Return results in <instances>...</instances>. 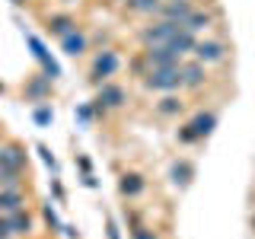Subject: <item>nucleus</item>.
Returning <instances> with one entry per match:
<instances>
[{
    "label": "nucleus",
    "mask_w": 255,
    "mask_h": 239,
    "mask_svg": "<svg viewBox=\"0 0 255 239\" xmlns=\"http://www.w3.org/2000/svg\"><path fill=\"white\" fill-rule=\"evenodd\" d=\"M143 86L156 93H172L182 86V74H179V64L175 67H150L143 74Z\"/></svg>",
    "instance_id": "1"
},
{
    "label": "nucleus",
    "mask_w": 255,
    "mask_h": 239,
    "mask_svg": "<svg viewBox=\"0 0 255 239\" xmlns=\"http://www.w3.org/2000/svg\"><path fill=\"white\" fill-rule=\"evenodd\" d=\"M140 58H143V64H147V70L150 67H175V64H182V58L172 51L169 45H147Z\"/></svg>",
    "instance_id": "2"
},
{
    "label": "nucleus",
    "mask_w": 255,
    "mask_h": 239,
    "mask_svg": "<svg viewBox=\"0 0 255 239\" xmlns=\"http://www.w3.org/2000/svg\"><path fill=\"white\" fill-rule=\"evenodd\" d=\"M179 29H182L179 22L159 19V22H153V26H147V29L140 32V42H143V48H147V45H169V38H172Z\"/></svg>",
    "instance_id": "3"
},
{
    "label": "nucleus",
    "mask_w": 255,
    "mask_h": 239,
    "mask_svg": "<svg viewBox=\"0 0 255 239\" xmlns=\"http://www.w3.org/2000/svg\"><path fill=\"white\" fill-rule=\"evenodd\" d=\"M195 61L201 64H220L223 58H227V45L217 42V38H201V42H195Z\"/></svg>",
    "instance_id": "4"
},
{
    "label": "nucleus",
    "mask_w": 255,
    "mask_h": 239,
    "mask_svg": "<svg viewBox=\"0 0 255 239\" xmlns=\"http://www.w3.org/2000/svg\"><path fill=\"white\" fill-rule=\"evenodd\" d=\"M179 74H182V86H185V90H201V83L207 80V70H204L201 61L179 64Z\"/></svg>",
    "instance_id": "5"
},
{
    "label": "nucleus",
    "mask_w": 255,
    "mask_h": 239,
    "mask_svg": "<svg viewBox=\"0 0 255 239\" xmlns=\"http://www.w3.org/2000/svg\"><path fill=\"white\" fill-rule=\"evenodd\" d=\"M191 0H169V3H159V13H163V19H169V22H185L188 16H191Z\"/></svg>",
    "instance_id": "6"
},
{
    "label": "nucleus",
    "mask_w": 255,
    "mask_h": 239,
    "mask_svg": "<svg viewBox=\"0 0 255 239\" xmlns=\"http://www.w3.org/2000/svg\"><path fill=\"white\" fill-rule=\"evenodd\" d=\"M96 106L99 109H122L125 106V90L122 86H112V83H102L99 96H96Z\"/></svg>",
    "instance_id": "7"
},
{
    "label": "nucleus",
    "mask_w": 255,
    "mask_h": 239,
    "mask_svg": "<svg viewBox=\"0 0 255 239\" xmlns=\"http://www.w3.org/2000/svg\"><path fill=\"white\" fill-rule=\"evenodd\" d=\"M0 166L16 169V172L26 169V153H22L19 143H3V147H0Z\"/></svg>",
    "instance_id": "8"
},
{
    "label": "nucleus",
    "mask_w": 255,
    "mask_h": 239,
    "mask_svg": "<svg viewBox=\"0 0 255 239\" xmlns=\"http://www.w3.org/2000/svg\"><path fill=\"white\" fill-rule=\"evenodd\" d=\"M118 70V54L115 51H102L99 58L93 61V80L99 83V80H106V77H112Z\"/></svg>",
    "instance_id": "9"
},
{
    "label": "nucleus",
    "mask_w": 255,
    "mask_h": 239,
    "mask_svg": "<svg viewBox=\"0 0 255 239\" xmlns=\"http://www.w3.org/2000/svg\"><path fill=\"white\" fill-rule=\"evenodd\" d=\"M217 16H220L217 10H214V13H207V10H191V16L182 22V29H188L191 35H195V32H207V29L214 26V19H217Z\"/></svg>",
    "instance_id": "10"
},
{
    "label": "nucleus",
    "mask_w": 255,
    "mask_h": 239,
    "mask_svg": "<svg viewBox=\"0 0 255 239\" xmlns=\"http://www.w3.org/2000/svg\"><path fill=\"white\" fill-rule=\"evenodd\" d=\"M188 127H191L195 137H207V134L217 127V112H198V115L188 121Z\"/></svg>",
    "instance_id": "11"
},
{
    "label": "nucleus",
    "mask_w": 255,
    "mask_h": 239,
    "mask_svg": "<svg viewBox=\"0 0 255 239\" xmlns=\"http://www.w3.org/2000/svg\"><path fill=\"white\" fill-rule=\"evenodd\" d=\"M26 207V195L19 188H0V211L13 214V211H22Z\"/></svg>",
    "instance_id": "12"
},
{
    "label": "nucleus",
    "mask_w": 255,
    "mask_h": 239,
    "mask_svg": "<svg viewBox=\"0 0 255 239\" xmlns=\"http://www.w3.org/2000/svg\"><path fill=\"white\" fill-rule=\"evenodd\" d=\"M6 220H10V233L13 236H29L32 233V217L26 214V207H22V211L6 214Z\"/></svg>",
    "instance_id": "13"
},
{
    "label": "nucleus",
    "mask_w": 255,
    "mask_h": 239,
    "mask_svg": "<svg viewBox=\"0 0 255 239\" xmlns=\"http://www.w3.org/2000/svg\"><path fill=\"white\" fill-rule=\"evenodd\" d=\"M182 109H185V102H182L179 96H163V99L156 102V115H163V118H172V115H179Z\"/></svg>",
    "instance_id": "14"
},
{
    "label": "nucleus",
    "mask_w": 255,
    "mask_h": 239,
    "mask_svg": "<svg viewBox=\"0 0 255 239\" xmlns=\"http://www.w3.org/2000/svg\"><path fill=\"white\" fill-rule=\"evenodd\" d=\"M118 188H122V195L134 198V195H140V191H143V179H140L137 172H125L122 182H118Z\"/></svg>",
    "instance_id": "15"
},
{
    "label": "nucleus",
    "mask_w": 255,
    "mask_h": 239,
    "mask_svg": "<svg viewBox=\"0 0 255 239\" xmlns=\"http://www.w3.org/2000/svg\"><path fill=\"white\" fill-rule=\"evenodd\" d=\"M48 29H51L54 35L64 38V35H70V32L77 29V22L70 19V16H51V19H48Z\"/></svg>",
    "instance_id": "16"
},
{
    "label": "nucleus",
    "mask_w": 255,
    "mask_h": 239,
    "mask_svg": "<svg viewBox=\"0 0 255 239\" xmlns=\"http://www.w3.org/2000/svg\"><path fill=\"white\" fill-rule=\"evenodd\" d=\"M64 51H67V54H83V51H86V38L80 35V32L64 35Z\"/></svg>",
    "instance_id": "17"
},
{
    "label": "nucleus",
    "mask_w": 255,
    "mask_h": 239,
    "mask_svg": "<svg viewBox=\"0 0 255 239\" xmlns=\"http://www.w3.org/2000/svg\"><path fill=\"white\" fill-rule=\"evenodd\" d=\"M22 179L16 169H6V166H0V188H19Z\"/></svg>",
    "instance_id": "18"
},
{
    "label": "nucleus",
    "mask_w": 255,
    "mask_h": 239,
    "mask_svg": "<svg viewBox=\"0 0 255 239\" xmlns=\"http://www.w3.org/2000/svg\"><path fill=\"white\" fill-rule=\"evenodd\" d=\"M188 179H191V166L188 163H175L172 166V182L175 185H188Z\"/></svg>",
    "instance_id": "19"
},
{
    "label": "nucleus",
    "mask_w": 255,
    "mask_h": 239,
    "mask_svg": "<svg viewBox=\"0 0 255 239\" xmlns=\"http://www.w3.org/2000/svg\"><path fill=\"white\" fill-rule=\"evenodd\" d=\"M128 6L137 13H159V0H128Z\"/></svg>",
    "instance_id": "20"
},
{
    "label": "nucleus",
    "mask_w": 255,
    "mask_h": 239,
    "mask_svg": "<svg viewBox=\"0 0 255 239\" xmlns=\"http://www.w3.org/2000/svg\"><path fill=\"white\" fill-rule=\"evenodd\" d=\"M131 239H156V233L150 227H143V223H134V230H131Z\"/></svg>",
    "instance_id": "21"
},
{
    "label": "nucleus",
    "mask_w": 255,
    "mask_h": 239,
    "mask_svg": "<svg viewBox=\"0 0 255 239\" xmlns=\"http://www.w3.org/2000/svg\"><path fill=\"white\" fill-rule=\"evenodd\" d=\"M45 90H48V80H45V77H38V80H32L29 96H45Z\"/></svg>",
    "instance_id": "22"
},
{
    "label": "nucleus",
    "mask_w": 255,
    "mask_h": 239,
    "mask_svg": "<svg viewBox=\"0 0 255 239\" xmlns=\"http://www.w3.org/2000/svg\"><path fill=\"white\" fill-rule=\"evenodd\" d=\"M35 121L48 124V121H51V109H35Z\"/></svg>",
    "instance_id": "23"
},
{
    "label": "nucleus",
    "mask_w": 255,
    "mask_h": 239,
    "mask_svg": "<svg viewBox=\"0 0 255 239\" xmlns=\"http://www.w3.org/2000/svg\"><path fill=\"white\" fill-rule=\"evenodd\" d=\"M179 140H182V143H191V140H198V137L191 134V127H188V124H182V131H179Z\"/></svg>",
    "instance_id": "24"
},
{
    "label": "nucleus",
    "mask_w": 255,
    "mask_h": 239,
    "mask_svg": "<svg viewBox=\"0 0 255 239\" xmlns=\"http://www.w3.org/2000/svg\"><path fill=\"white\" fill-rule=\"evenodd\" d=\"M13 233H10V220L6 217H0V239H10Z\"/></svg>",
    "instance_id": "25"
},
{
    "label": "nucleus",
    "mask_w": 255,
    "mask_h": 239,
    "mask_svg": "<svg viewBox=\"0 0 255 239\" xmlns=\"http://www.w3.org/2000/svg\"><path fill=\"white\" fill-rule=\"evenodd\" d=\"M45 217H48V223H51V227H58V217H54L51 207H45Z\"/></svg>",
    "instance_id": "26"
},
{
    "label": "nucleus",
    "mask_w": 255,
    "mask_h": 239,
    "mask_svg": "<svg viewBox=\"0 0 255 239\" xmlns=\"http://www.w3.org/2000/svg\"><path fill=\"white\" fill-rule=\"evenodd\" d=\"M109 239H118V230H115V223H109Z\"/></svg>",
    "instance_id": "27"
},
{
    "label": "nucleus",
    "mask_w": 255,
    "mask_h": 239,
    "mask_svg": "<svg viewBox=\"0 0 255 239\" xmlns=\"http://www.w3.org/2000/svg\"><path fill=\"white\" fill-rule=\"evenodd\" d=\"M252 230H255V217H252Z\"/></svg>",
    "instance_id": "28"
},
{
    "label": "nucleus",
    "mask_w": 255,
    "mask_h": 239,
    "mask_svg": "<svg viewBox=\"0 0 255 239\" xmlns=\"http://www.w3.org/2000/svg\"><path fill=\"white\" fill-rule=\"evenodd\" d=\"M13 3H22V0H13Z\"/></svg>",
    "instance_id": "29"
},
{
    "label": "nucleus",
    "mask_w": 255,
    "mask_h": 239,
    "mask_svg": "<svg viewBox=\"0 0 255 239\" xmlns=\"http://www.w3.org/2000/svg\"><path fill=\"white\" fill-rule=\"evenodd\" d=\"M0 93H3V86H0Z\"/></svg>",
    "instance_id": "30"
}]
</instances>
